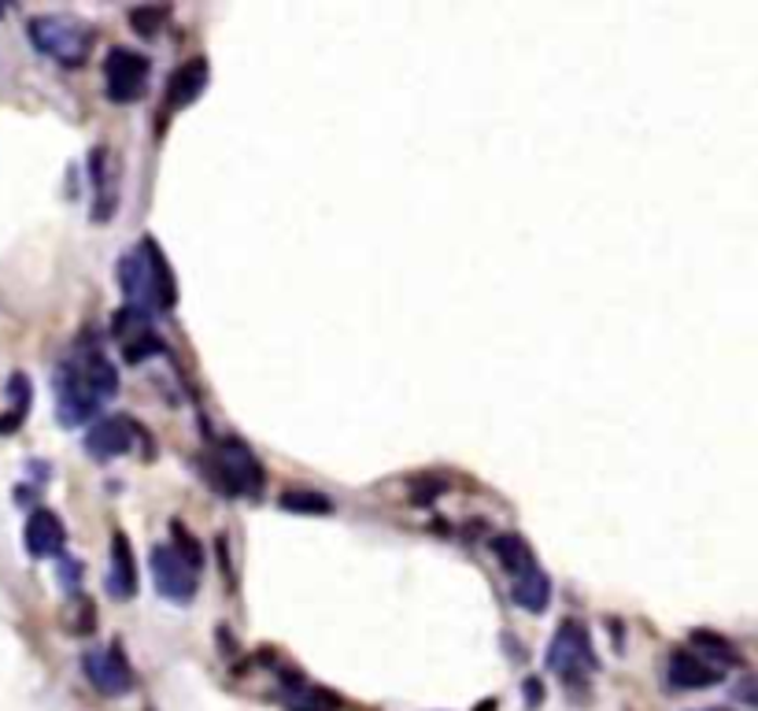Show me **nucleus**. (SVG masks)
I'll return each instance as SVG.
<instances>
[{"instance_id":"f257e3e1","label":"nucleus","mask_w":758,"mask_h":711,"mask_svg":"<svg viewBox=\"0 0 758 711\" xmlns=\"http://www.w3.org/2000/svg\"><path fill=\"white\" fill-rule=\"evenodd\" d=\"M119 393V371L101 348L89 345L67 356L56 371V411L63 427H82L101 411L107 397Z\"/></svg>"},{"instance_id":"f03ea898","label":"nucleus","mask_w":758,"mask_h":711,"mask_svg":"<svg viewBox=\"0 0 758 711\" xmlns=\"http://www.w3.org/2000/svg\"><path fill=\"white\" fill-rule=\"evenodd\" d=\"M119 285L126 293V308L156 315L178 304V285L167 271L164 252L149 238L119 259Z\"/></svg>"},{"instance_id":"7ed1b4c3","label":"nucleus","mask_w":758,"mask_h":711,"mask_svg":"<svg viewBox=\"0 0 758 711\" xmlns=\"http://www.w3.org/2000/svg\"><path fill=\"white\" fill-rule=\"evenodd\" d=\"M26 34H30L34 49L44 52L49 60L63 63V67H78L89 56V49H93V26L67 12L34 15Z\"/></svg>"},{"instance_id":"20e7f679","label":"nucleus","mask_w":758,"mask_h":711,"mask_svg":"<svg viewBox=\"0 0 758 711\" xmlns=\"http://www.w3.org/2000/svg\"><path fill=\"white\" fill-rule=\"evenodd\" d=\"M204 479L230 497H256L264 490V467L245 441H222L204 460Z\"/></svg>"},{"instance_id":"39448f33","label":"nucleus","mask_w":758,"mask_h":711,"mask_svg":"<svg viewBox=\"0 0 758 711\" xmlns=\"http://www.w3.org/2000/svg\"><path fill=\"white\" fill-rule=\"evenodd\" d=\"M548 668L566 682H581L584 674L600 668V660H595V652H592V642H589V630L577 623V619H566V623L555 630L552 645H548Z\"/></svg>"},{"instance_id":"423d86ee","label":"nucleus","mask_w":758,"mask_h":711,"mask_svg":"<svg viewBox=\"0 0 758 711\" xmlns=\"http://www.w3.org/2000/svg\"><path fill=\"white\" fill-rule=\"evenodd\" d=\"M152 582H156L159 597L170 600V605H193L196 567L189 563L175 545L152 548Z\"/></svg>"},{"instance_id":"0eeeda50","label":"nucleus","mask_w":758,"mask_h":711,"mask_svg":"<svg viewBox=\"0 0 758 711\" xmlns=\"http://www.w3.org/2000/svg\"><path fill=\"white\" fill-rule=\"evenodd\" d=\"M104 82L115 104H133L149 82V60L133 49H112L104 60Z\"/></svg>"},{"instance_id":"6e6552de","label":"nucleus","mask_w":758,"mask_h":711,"mask_svg":"<svg viewBox=\"0 0 758 711\" xmlns=\"http://www.w3.org/2000/svg\"><path fill=\"white\" fill-rule=\"evenodd\" d=\"M82 671H86V678L93 682V689L104 693V697H126V693L133 689V668L126 663L119 645L86 652Z\"/></svg>"},{"instance_id":"1a4fd4ad","label":"nucleus","mask_w":758,"mask_h":711,"mask_svg":"<svg viewBox=\"0 0 758 711\" xmlns=\"http://www.w3.org/2000/svg\"><path fill=\"white\" fill-rule=\"evenodd\" d=\"M112 334H115V341H119L123 356L130 359V364H141V359H149L152 353H164V341L156 338V327H152L149 312H138V308L115 312Z\"/></svg>"},{"instance_id":"9d476101","label":"nucleus","mask_w":758,"mask_h":711,"mask_svg":"<svg viewBox=\"0 0 758 711\" xmlns=\"http://www.w3.org/2000/svg\"><path fill=\"white\" fill-rule=\"evenodd\" d=\"M138 437V427L126 416H107L101 422H93V430L86 434V453L93 460H115V456H126Z\"/></svg>"},{"instance_id":"9b49d317","label":"nucleus","mask_w":758,"mask_h":711,"mask_svg":"<svg viewBox=\"0 0 758 711\" xmlns=\"http://www.w3.org/2000/svg\"><path fill=\"white\" fill-rule=\"evenodd\" d=\"M666 674H670L673 689H710L721 682V671L715 663H707L692 649H673L670 663H666Z\"/></svg>"},{"instance_id":"f8f14e48","label":"nucleus","mask_w":758,"mask_h":711,"mask_svg":"<svg viewBox=\"0 0 758 711\" xmlns=\"http://www.w3.org/2000/svg\"><path fill=\"white\" fill-rule=\"evenodd\" d=\"M63 542H67V530H63L60 516L49 508H38L26 523V553L34 560H49V556L63 553Z\"/></svg>"},{"instance_id":"ddd939ff","label":"nucleus","mask_w":758,"mask_h":711,"mask_svg":"<svg viewBox=\"0 0 758 711\" xmlns=\"http://www.w3.org/2000/svg\"><path fill=\"white\" fill-rule=\"evenodd\" d=\"M107 589L119 600H130L133 593H138V563H133L130 537H126L123 530L112 534V574H107Z\"/></svg>"},{"instance_id":"4468645a","label":"nucleus","mask_w":758,"mask_h":711,"mask_svg":"<svg viewBox=\"0 0 758 711\" xmlns=\"http://www.w3.org/2000/svg\"><path fill=\"white\" fill-rule=\"evenodd\" d=\"M207 86V60L196 56L167 78V107H189Z\"/></svg>"},{"instance_id":"2eb2a0df","label":"nucleus","mask_w":758,"mask_h":711,"mask_svg":"<svg viewBox=\"0 0 758 711\" xmlns=\"http://www.w3.org/2000/svg\"><path fill=\"white\" fill-rule=\"evenodd\" d=\"M282 704L288 711H337L341 697H337V693H330V689L308 686V682H285Z\"/></svg>"},{"instance_id":"dca6fc26","label":"nucleus","mask_w":758,"mask_h":711,"mask_svg":"<svg viewBox=\"0 0 758 711\" xmlns=\"http://www.w3.org/2000/svg\"><path fill=\"white\" fill-rule=\"evenodd\" d=\"M492 553L500 556L503 571H508L511 579H522V574L537 571V556H534V548H529L526 542H522L518 534H500V537H492Z\"/></svg>"},{"instance_id":"f3484780","label":"nucleus","mask_w":758,"mask_h":711,"mask_svg":"<svg viewBox=\"0 0 758 711\" xmlns=\"http://www.w3.org/2000/svg\"><path fill=\"white\" fill-rule=\"evenodd\" d=\"M514 605L518 608H526V611H534V615H540V611L548 608V600H552V582H548V574L540 571H529V574H522V579H514Z\"/></svg>"},{"instance_id":"a211bd4d","label":"nucleus","mask_w":758,"mask_h":711,"mask_svg":"<svg viewBox=\"0 0 758 711\" xmlns=\"http://www.w3.org/2000/svg\"><path fill=\"white\" fill-rule=\"evenodd\" d=\"M692 645H696V649L703 652V660L715 663L718 671L736 668V663H740L736 649L721 634H715V630H692Z\"/></svg>"},{"instance_id":"6ab92c4d","label":"nucleus","mask_w":758,"mask_h":711,"mask_svg":"<svg viewBox=\"0 0 758 711\" xmlns=\"http://www.w3.org/2000/svg\"><path fill=\"white\" fill-rule=\"evenodd\" d=\"M282 511H296V516H330L333 500L322 493H285Z\"/></svg>"},{"instance_id":"aec40b11","label":"nucleus","mask_w":758,"mask_h":711,"mask_svg":"<svg viewBox=\"0 0 758 711\" xmlns=\"http://www.w3.org/2000/svg\"><path fill=\"white\" fill-rule=\"evenodd\" d=\"M167 8H133L130 12V23L138 26V34H144V38H152V34L159 30V26L167 23Z\"/></svg>"},{"instance_id":"412c9836","label":"nucleus","mask_w":758,"mask_h":711,"mask_svg":"<svg viewBox=\"0 0 758 711\" xmlns=\"http://www.w3.org/2000/svg\"><path fill=\"white\" fill-rule=\"evenodd\" d=\"M170 537H175V548H178V553L185 556L189 563H193V567H201V563H204V556H201V545L193 542V534H189V530H185L182 523H170Z\"/></svg>"},{"instance_id":"4be33fe9","label":"nucleus","mask_w":758,"mask_h":711,"mask_svg":"<svg viewBox=\"0 0 758 711\" xmlns=\"http://www.w3.org/2000/svg\"><path fill=\"white\" fill-rule=\"evenodd\" d=\"M736 700H744V704L758 708V678H747V682H740V686H736Z\"/></svg>"},{"instance_id":"5701e85b","label":"nucleus","mask_w":758,"mask_h":711,"mask_svg":"<svg viewBox=\"0 0 758 711\" xmlns=\"http://www.w3.org/2000/svg\"><path fill=\"white\" fill-rule=\"evenodd\" d=\"M526 700H529V704H540V700H544V693H540V678L526 682Z\"/></svg>"},{"instance_id":"b1692460","label":"nucleus","mask_w":758,"mask_h":711,"mask_svg":"<svg viewBox=\"0 0 758 711\" xmlns=\"http://www.w3.org/2000/svg\"><path fill=\"white\" fill-rule=\"evenodd\" d=\"M477 711H496V700H481V704H477Z\"/></svg>"},{"instance_id":"393cba45","label":"nucleus","mask_w":758,"mask_h":711,"mask_svg":"<svg viewBox=\"0 0 758 711\" xmlns=\"http://www.w3.org/2000/svg\"><path fill=\"white\" fill-rule=\"evenodd\" d=\"M703 711H729V708H703Z\"/></svg>"},{"instance_id":"a878e982","label":"nucleus","mask_w":758,"mask_h":711,"mask_svg":"<svg viewBox=\"0 0 758 711\" xmlns=\"http://www.w3.org/2000/svg\"><path fill=\"white\" fill-rule=\"evenodd\" d=\"M0 15H4V8H0Z\"/></svg>"}]
</instances>
